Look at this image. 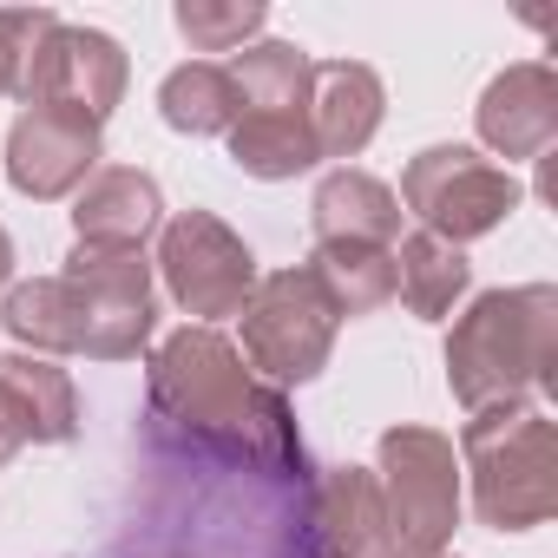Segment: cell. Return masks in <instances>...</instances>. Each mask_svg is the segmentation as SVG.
Masks as SVG:
<instances>
[{"label":"cell","mask_w":558,"mask_h":558,"mask_svg":"<svg viewBox=\"0 0 558 558\" xmlns=\"http://www.w3.org/2000/svg\"><path fill=\"white\" fill-rule=\"evenodd\" d=\"M381 519L388 558H440L460 525V453L434 427H388L381 434Z\"/></svg>","instance_id":"4"},{"label":"cell","mask_w":558,"mask_h":558,"mask_svg":"<svg viewBox=\"0 0 558 558\" xmlns=\"http://www.w3.org/2000/svg\"><path fill=\"white\" fill-rule=\"evenodd\" d=\"M230 158L250 178H296V171H310L323 158L316 151V132H310V106L303 112H236Z\"/></svg>","instance_id":"20"},{"label":"cell","mask_w":558,"mask_h":558,"mask_svg":"<svg viewBox=\"0 0 558 558\" xmlns=\"http://www.w3.org/2000/svg\"><path fill=\"white\" fill-rule=\"evenodd\" d=\"M310 132L323 158H355L381 132V80L362 60H329L310 73Z\"/></svg>","instance_id":"14"},{"label":"cell","mask_w":558,"mask_h":558,"mask_svg":"<svg viewBox=\"0 0 558 558\" xmlns=\"http://www.w3.org/2000/svg\"><path fill=\"white\" fill-rule=\"evenodd\" d=\"M316 283L329 290L336 316H375L395 303V250H375V243H316L310 256Z\"/></svg>","instance_id":"21"},{"label":"cell","mask_w":558,"mask_h":558,"mask_svg":"<svg viewBox=\"0 0 558 558\" xmlns=\"http://www.w3.org/2000/svg\"><path fill=\"white\" fill-rule=\"evenodd\" d=\"M243 362L269 375V388H303L329 368V349H336V303L329 290L316 283V269H276V276H256V290L243 303Z\"/></svg>","instance_id":"5"},{"label":"cell","mask_w":558,"mask_h":558,"mask_svg":"<svg viewBox=\"0 0 558 558\" xmlns=\"http://www.w3.org/2000/svg\"><path fill=\"white\" fill-rule=\"evenodd\" d=\"M460 460L473 473V506L493 532H525L558 512V427L512 401L486 408L460 434Z\"/></svg>","instance_id":"3"},{"label":"cell","mask_w":558,"mask_h":558,"mask_svg":"<svg viewBox=\"0 0 558 558\" xmlns=\"http://www.w3.org/2000/svg\"><path fill=\"white\" fill-rule=\"evenodd\" d=\"M8 269H14V243H8V230H0V283H8Z\"/></svg>","instance_id":"24"},{"label":"cell","mask_w":558,"mask_h":558,"mask_svg":"<svg viewBox=\"0 0 558 558\" xmlns=\"http://www.w3.org/2000/svg\"><path fill=\"white\" fill-rule=\"evenodd\" d=\"M256 27H263L256 0H184L178 8V34L191 40V53H243Z\"/></svg>","instance_id":"23"},{"label":"cell","mask_w":558,"mask_h":558,"mask_svg":"<svg viewBox=\"0 0 558 558\" xmlns=\"http://www.w3.org/2000/svg\"><path fill=\"white\" fill-rule=\"evenodd\" d=\"M310 558H388V519L375 473L323 466L310 493Z\"/></svg>","instance_id":"12"},{"label":"cell","mask_w":558,"mask_h":558,"mask_svg":"<svg viewBox=\"0 0 558 558\" xmlns=\"http://www.w3.org/2000/svg\"><path fill=\"white\" fill-rule=\"evenodd\" d=\"M310 223H316V243H375V250H395L401 243V197L381 178H368V171H329L316 184Z\"/></svg>","instance_id":"16"},{"label":"cell","mask_w":558,"mask_h":558,"mask_svg":"<svg viewBox=\"0 0 558 558\" xmlns=\"http://www.w3.org/2000/svg\"><path fill=\"white\" fill-rule=\"evenodd\" d=\"M125 93V53L112 34H93V27H53L40 40V60L21 86V106H66V112H86L93 125L112 119Z\"/></svg>","instance_id":"9"},{"label":"cell","mask_w":558,"mask_h":558,"mask_svg":"<svg viewBox=\"0 0 558 558\" xmlns=\"http://www.w3.org/2000/svg\"><path fill=\"white\" fill-rule=\"evenodd\" d=\"M158 269H165V290L178 296L184 316L217 323V316H243L250 290H256V256L250 243L217 223L210 210H184L165 223V243H158Z\"/></svg>","instance_id":"7"},{"label":"cell","mask_w":558,"mask_h":558,"mask_svg":"<svg viewBox=\"0 0 558 558\" xmlns=\"http://www.w3.org/2000/svg\"><path fill=\"white\" fill-rule=\"evenodd\" d=\"M466 276H473V263H466L453 243L427 236V230H414V236L395 243V296H401L414 316H427V323H440V316L466 296Z\"/></svg>","instance_id":"19"},{"label":"cell","mask_w":558,"mask_h":558,"mask_svg":"<svg viewBox=\"0 0 558 558\" xmlns=\"http://www.w3.org/2000/svg\"><path fill=\"white\" fill-rule=\"evenodd\" d=\"M401 197H408V210L421 217L427 236H440V243L460 250V243L499 230V223L519 210L525 191H519V178H512L506 165H486V158L466 151V145H427V151L408 165Z\"/></svg>","instance_id":"6"},{"label":"cell","mask_w":558,"mask_h":558,"mask_svg":"<svg viewBox=\"0 0 558 558\" xmlns=\"http://www.w3.org/2000/svg\"><path fill=\"white\" fill-rule=\"evenodd\" d=\"M447 388L466 414L558 388V290H493L447 336Z\"/></svg>","instance_id":"2"},{"label":"cell","mask_w":558,"mask_h":558,"mask_svg":"<svg viewBox=\"0 0 558 558\" xmlns=\"http://www.w3.org/2000/svg\"><path fill=\"white\" fill-rule=\"evenodd\" d=\"M158 217H165V197L132 165L93 171L86 191H80V204H73V230L93 250H145V236L158 230Z\"/></svg>","instance_id":"13"},{"label":"cell","mask_w":558,"mask_h":558,"mask_svg":"<svg viewBox=\"0 0 558 558\" xmlns=\"http://www.w3.org/2000/svg\"><path fill=\"white\" fill-rule=\"evenodd\" d=\"M99 165V125L86 112H66V106H27L8 132V178L53 204L66 191L86 184V171Z\"/></svg>","instance_id":"10"},{"label":"cell","mask_w":558,"mask_h":558,"mask_svg":"<svg viewBox=\"0 0 558 558\" xmlns=\"http://www.w3.org/2000/svg\"><path fill=\"white\" fill-rule=\"evenodd\" d=\"M230 86H236V112H303L310 106V73L316 60L303 47H283V40H256L243 47L230 66Z\"/></svg>","instance_id":"18"},{"label":"cell","mask_w":558,"mask_h":558,"mask_svg":"<svg viewBox=\"0 0 558 558\" xmlns=\"http://www.w3.org/2000/svg\"><path fill=\"white\" fill-rule=\"evenodd\" d=\"M0 93H8V86H0Z\"/></svg>","instance_id":"25"},{"label":"cell","mask_w":558,"mask_h":558,"mask_svg":"<svg viewBox=\"0 0 558 558\" xmlns=\"http://www.w3.org/2000/svg\"><path fill=\"white\" fill-rule=\"evenodd\" d=\"M0 329L14 342H34L40 355H80L86 349V310L80 290L66 276H40V283H21L0 303Z\"/></svg>","instance_id":"17"},{"label":"cell","mask_w":558,"mask_h":558,"mask_svg":"<svg viewBox=\"0 0 558 558\" xmlns=\"http://www.w3.org/2000/svg\"><path fill=\"white\" fill-rule=\"evenodd\" d=\"M440 558H447V551H440Z\"/></svg>","instance_id":"26"},{"label":"cell","mask_w":558,"mask_h":558,"mask_svg":"<svg viewBox=\"0 0 558 558\" xmlns=\"http://www.w3.org/2000/svg\"><path fill=\"white\" fill-rule=\"evenodd\" d=\"M66 283L86 310V349L93 362H132L151 336V263L145 250H93L80 243L66 256Z\"/></svg>","instance_id":"8"},{"label":"cell","mask_w":558,"mask_h":558,"mask_svg":"<svg viewBox=\"0 0 558 558\" xmlns=\"http://www.w3.org/2000/svg\"><path fill=\"white\" fill-rule=\"evenodd\" d=\"M480 138L499 158H545L558 138V73L545 60L506 66L480 99Z\"/></svg>","instance_id":"11"},{"label":"cell","mask_w":558,"mask_h":558,"mask_svg":"<svg viewBox=\"0 0 558 558\" xmlns=\"http://www.w3.org/2000/svg\"><path fill=\"white\" fill-rule=\"evenodd\" d=\"M145 421H151L158 453H178L197 466L310 473L283 388L256 381L217 329L184 323L178 336L158 342L145 368Z\"/></svg>","instance_id":"1"},{"label":"cell","mask_w":558,"mask_h":558,"mask_svg":"<svg viewBox=\"0 0 558 558\" xmlns=\"http://www.w3.org/2000/svg\"><path fill=\"white\" fill-rule=\"evenodd\" d=\"M158 112H165L171 132L210 138V132H230V125H236V86H230L223 66L191 60V66H178V73L158 86Z\"/></svg>","instance_id":"22"},{"label":"cell","mask_w":558,"mask_h":558,"mask_svg":"<svg viewBox=\"0 0 558 558\" xmlns=\"http://www.w3.org/2000/svg\"><path fill=\"white\" fill-rule=\"evenodd\" d=\"M0 414L14 421L21 440H40V447H60L80 434V395L66 368H53L47 355H0Z\"/></svg>","instance_id":"15"}]
</instances>
